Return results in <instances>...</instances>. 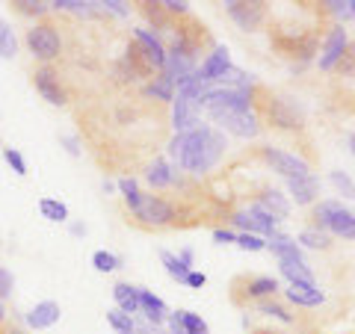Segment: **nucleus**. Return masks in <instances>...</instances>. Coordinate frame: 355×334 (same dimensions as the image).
<instances>
[{"label":"nucleus","mask_w":355,"mask_h":334,"mask_svg":"<svg viewBox=\"0 0 355 334\" xmlns=\"http://www.w3.org/2000/svg\"><path fill=\"white\" fill-rule=\"evenodd\" d=\"M225 133L219 128L202 125L190 133H181V151H178L175 169H181L193 177H205L210 169H216L219 160L225 157Z\"/></svg>","instance_id":"1"},{"label":"nucleus","mask_w":355,"mask_h":334,"mask_svg":"<svg viewBox=\"0 0 355 334\" xmlns=\"http://www.w3.org/2000/svg\"><path fill=\"white\" fill-rule=\"evenodd\" d=\"M254 113H258L261 125H270L272 130L284 133H302L305 130V109L299 101L287 95H275L266 86L258 83V95H254Z\"/></svg>","instance_id":"2"},{"label":"nucleus","mask_w":355,"mask_h":334,"mask_svg":"<svg viewBox=\"0 0 355 334\" xmlns=\"http://www.w3.org/2000/svg\"><path fill=\"white\" fill-rule=\"evenodd\" d=\"M181 219H196V213L184 202H172V198H166V195H142V204L130 213L133 225L146 228V231L184 225Z\"/></svg>","instance_id":"3"},{"label":"nucleus","mask_w":355,"mask_h":334,"mask_svg":"<svg viewBox=\"0 0 355 334\" xmlns=\"http://www.w3.org/2000/svg\"><path fill=\"white\" fill-rule=\"evenodd\" d=\"M214 39H210L207 27L202 21H196L193 15L187 18H178L175 21V30L169 33V44H166V51L172 53V57H181V60H190L198 65V57H202L205 48H214Z\"/></svg>","instance_id":"4"},{"label":"nucleus","mask_w":355,"mask_h":334,"mask_svg":"<svg viewBox=\"0 0 355 334\" xmlns=\"http://www.w3.org/2000/svg\"><path fill=\"white\" fill-rule=\"evenodd\" d=\"M24 44L33 53V60H39L42 65H51L62 57V33L53 21H36L27 33H24Z\"/></svg>","instance_id":"5"},{"label":"nucleus","mask_w":355,"mask_h":334,"mask_svg":"<svg viewBox=\"0 0 355 334\" xmlns=\"http://www.w3.org/2000/svg\"><path fill=\"white\" fill-rule=\"evenodd\" d=\"M258 157H261V163L266 166V169L275 172V175H282L284 181H287V177H302V175H311V163H308V160H302L299 154L284 151V148L261 146V148H258Z\"/></svg>","instance_id":"6"},{"label":"nucleus","mask_w":355,"mask_h":334,"mask_svg":"<svg viewBox=\"0 0 355 334\" xmlns=\"http://www.w3.org/2000/svg\"><path fill=\"white\" fill-rule=\"evenodd\" d=\"M225 12L243 33H258L270 18V6L263 0H228Z\"/></svg>","instance_id":"7"},{"label":"nucleus","mask_w":355,"mask_h":334,"mask_svg":"<svg viewBox=\"0 0 355 334\" xmlns=\"http://www.w3.org/2000/svg\"><path fill=\"white\" fill-rule=\"evenodd\" d=\"M282 293L279 278L272 275H252V278H237L234 281V302H263V299H275Z\"/></svg>","instance_id":"8"},{"label":"nucleus","mask_w":355,"mask_h":334,"mask_svg":"<svg viewBox=\"0 0 355 334\" xmlns=\"http://www.w3.org/2000/svg\"><path fill=\"white\" fill-rule=\"evenodd\" d=\"M207 118L219 125L222 133H231L237 139H254L263 128L254 109H246V113H207Z\"/></svg>","instance_id":"9"},{"label":"nucleus","mask_w":355,"mask_h":334,"mask_svg":"<svg viewBox=\"0 0 355 334\" xmlns=\"http://www.w3.org/2000/svg\"><path fill=\"white\" fill-rule=\"evenodd\" d=\"M33 86H36V92L51 107H65L69 104V92H65V86L60 80V71L53 69V65H39V69L33 71Z\"/></svg>","instance_id":"10"},{"label":"nucleus","mask_w":355,"mask_h":334,"mask_svg":"<svg viewBox=\"0 0 355 334\" xmlns=\"http://www.w3.org/2000/svg\"><path fill=\"white\" fill-rule=\"evenodd\" d=\"M349 44V33L343 24H331L326 39H323V48H320V57H317V69L320 71H335L338 60L343 57V51H347Z\"/></svg>","instance_id":"11"},{"label":"nucleus","mask_w":355,"mask_h":334,"mask_svg":"<svg viewBox=\"0 0 355 334\" xmlns=\"http://www.w3.org/2000/svg\"><path fill=\"white\" fill-rule=\"evenodd\" d=\"M130 39L139 44L142 53H146V60L154 71H163L166 69V60H169V51H166V42L157 36V33H151L148 27H133L130 30Z\"/></svg>","instance_id":"12"},{"label":"nucleus","mask_w":355,"mask_h":334,"mask_svg":"<svg viewBox=\"0 0 355 334\" xmlns=\"http://www.w3.org/2000/svg\"><path fill=\"white\" fill-rule=\"evenodd\" d=\"M196 128H202V104L196 98L175 95L172 101V130L175 133H190Z\"/></svg>","instance_id":"13"},{"label":"nucleus","mask_w":355,"mask_h":334,"mask_svg":"<svg viewBox=\"0 0 355 334\" xmlns=\"http://www.w3.org/2000/svg\"><path fill=\"white\" fill-rule=\"evenodd\" d=\"M231 65L234 62H231V53H228L225 44H214L210 53H205V60L198 62V74H202V80H207L210 86H216Z\"/></svg>","instance_id":"14"},{"label":"nucleus","mask_w":355,"mask_h":334,"mask_svg":"<svg viewBox=\"0 0 355 334\" xmlns=\"http://www.w3.org/2000/svg\"><path fill=\"white\" fill-rule=\"evenodd\" d=\"M287 193L299 207H314L320 198V177L314 172L302 177H287Z\"/></svg>","instance_id":"15"},{"label":"nucleus","mask_w":355,"mask_h":334,"mask_svg":"<svg viewBox=\"0 0 355 334\" xmlns=\"http://www.w3.org/2000/svg\"><path fill=\"white\" fill-rule=\"evenodd\" d=\"M252 202L261 210H266L275 222H284L287 216H291V202H287V198L282 195V189H275V186H261Z\"/></svg>","instance_id":"16"},{"label":"nucleus","mask_w":355,"mask_h":334,"mask_svg":"<svg viewBox=\"0 0 355 334\" xmlns=\"http://www.w3.org/2000/svg\"><path fill=\"white\" fill-rule=\"evenodd\" d=\"M139 314H142L146 322H151L154 328H160V326H166V319H169L172 310L160 296H154V290L139 287Z\"/></svg>","instance_id":"17"},{"label":"nucleus","mask_w":355,"mask_h":334,"mask_svg":"<svg viewBox=\"0 0 355 334\" xmlns=\"http://www.w3.org/2000/svg\"><path fill=\"white\" fill-rule=\"evenodd\" d=\"M175 175H178V169L175 166L166 160V157H154L148 166H146V181H148V186L151 189H157V193H163V189H169V186H175Z\"/></svg>","instance_id":"18"},{"label":"nucleus","mask_w":355,"mask_h":334,"mask_svg":"<svg viewBox=\"0 0 355 334\" xmlns=\"http://www.w3.org/2000/svg\"><path fill=\"white\" fill-rule=\"evenodd\" d=\"M284 299L296 308H320L326 302V293L317 284H287V290H282Z\"/></svg>","instance_id":"19"},{"label":"nucleus","mask_w":355,"mask_h":334,"mask_svg":"<svg viewBox=\"0 0 355 334\" xmlns=\"http://www.w3.org/2000/svg\"><path fill=\"white\" fill-rule=\"evenodd\" d=\"M60 317H62V310H60V305L53 302V299H44V302H36L30 310H27V326L30 328H36V331H42V328H51V326H57L60 322Z\"/></svg>","instance_id":"20"},{"label":"nucleus","mask_w":355,"mask_h":334,"mask_svg":"<svg viewBox=\"0 0 355 334\" xmlns=\"http://www.w3.org/2000/svg\"><path fill=\"white\" fill-rule=\"evenodd\" d=\"M266 252H272V258L275 261H305V254H302V246L293 240V237H287V234H279L275 231L270 240H266Z\"/></svg>","instance_id":"21"},{"label":"nucleus","mask_w":355,"mask_h":334,"mask_svg":"<svg viewBox=\"0 0 355 334\" xmlns=\"http://www.w3.org/2000/svg\"><path fill=\"white\" fill-rule=\"evenodd\" d=\"M139 6V12H142V18L148 21V24L154 27V33L163 39V36H169V33L175 30V18H169L166 15V9L160 6V3H151V0H142V3H137Z\"/></svg>","instance_id":"22"},{"label":"nucleus","mask_w":355,"mask_h":334,"mask_svg":"<svg viewBox=\"0 0 355 334\" xmlns=\"http://www.w3.org/2000/svg\"><path fill=\"white\" fill-rule=\"evenodd\" d=\"M113 302L121 314H139V287H133L130 281H116L113 284Z\"/></svg>","instance_id":"23"},{"label":"nucleus","mask_w":355,"mask_h":334,"mask_svg":"<svg viewBox=\"0 0 355 334\" xmlns=\"http://www.w3.org/2000/svg\"><path fill=\"white\" fill-rule=\"evenodd\" d=\"M142 98H154V101H160V104H172L175 101V83H172V77H166L163 71L157 77H151V80L142 86Z\"/></svg>","instance_id":"24"},{"label":"nucleus","mask_w":355,"mask_h":334,"mask_svg":"<svg viewBox=\"0 0 355 334\" xmlns=\"http://www.w3.org/2000/svg\"><path fill=\"white\" fill-rule=\"evenodd\" d=\"M326 234H329V237L343 240V243H355V213H352V210H347V207L338 210L335 219L329 222Z\"/></svg>","instance_id":"25"},{"label":"nucleus","mask_w":355,"mask_h":334,"mask_svg":"<svg viewBox=\"0 0 355 334\" xmlns=\"http://www.w3.org/2000/svg\"><path fill=\"white\" fill-rule=\"evenodd\" d=\"M279 272H282V278L287 284H317V278L308 270L305 261H282Z\"/></svg>","instance_id":"26"},{"label":"nucleus","mask_w":355,"mask_h":334,"mask_svg":"<svg viewBox=\"0 0 355 334\" xmlns=\"http://www.w3.org/2000/svg\"><path fill=\"white\" fill-rule=\"evenodd\" d=\"M338 210H343V202H338V198H323V202H317L314 207H311V228L326 231Z\"/></svg>","instance_id":"27"},{"label":"nucleus","mask_w":355,"mask_h":334,"mask_svg":"<svg viewBox=\"0 0 355 334\" xmlns=\"http://www.w3.org/2000/svg\"><path fill=\"white\" fill-rule=\"evenodd\" d=\"M39 213L48 222H53V225H65V222H69V204L60 202V198L44 195V198H39Z\"/></svg>","instance_id":"28"},{"label":"nucleus","mask_w":355,"mask_h":334,"mask_svg":"<svg viewBox=\"0 0 355 334\" xmlns=\"http://www.w3.org/2000/svg\"><path fill=\"white\" fill-rule=\"evenodd\" d=\"M296 243L302 249H314V252H329L331 249V237L326 231H320V228H302L299 231V237H296Z\"/></svg>","instance_id":"29"},{"label":"nucleus","mask_w":355,"mask_h":334,"mask_svg":"<svg viewBox=\"0 0 355 334\" xmlns=\"http://www.w3.org/2000/svg\"><path fill=\"white\" fill-rule=\"evenodd\" d=\"M119 193H121V202H125V207L130 210H137L139 204H142V193H139V181L137 177H130V175H125V177H119Z\"/></svg>","instance_id":"30"},{"label":"nucleus","mask_w":355,"mask_h":334,"mask_svg":"<svg viewBox=\"0 0 355 334\" xmlns=\"http://www.w3.org/2000/svg\"><path fill=\"white\" fill-rule=\"evenodd\" d=\"M254 308H258V314L279 319V322H284V326H291V322H296V317L291 314V310H287V305H284V302H279V299H263V302H254Z\"/></svg>","instance_id":"31"},{"label":"nucleus","mask_w":355,"mask_h":334,"mask_svg":"<svg viewBox=\"0 0 355 334\" xmlns=\"http://www.w3.org/2000/svg\"><path fill=\"white\" fill-rule=\"evenodd\" d=\"M160 263L166 266V272H169V278H175L178 284H184V281H187V275L193 272V266H187L181 258H178L175 252H166V249L160 252Z\"/></svg>","instance_id":"32"},{"label":"nucleus","mask_w":355,"mask_h":334,"mask_svg":"<svg viewBox=\"0 0 355 334\" xmlns=\"http://www.w3.org/2000/svg\"><path fill=\"white\" fill-rule=\"evenodd\" d=\"M15 53H18L15 30L6 18H0V60H15Z\"/></svg>","instance_id":"33"},{"label":"nucleus","mask_w":355,"mask_h":334,"mask_svg":"<svg viewBox=\"0 0 355 334\" xmlns=\"http://www.w3.org/2000/svg\"><path fill=\"white\" fill-rule=\"evenodd\" d=\"M92 266H95V272H116V270H121V258L116 252H107V249H98L95 254H92Z\"/></svg>","instance_id":"34"},{"label":"nucleus","mask_w":355,"mask_h":334,"mask_svg":"<svg viewBox=\"0 0 355 334\" xmlns=\"http://www.w3.org/2000/svg\"><path fill=\"white\" fill-rule=\"evenodd\" d=\"M12 6H15V12L27 18H39V21H44V15L51 12V3H42V0H15Z\"/></svg>","instance_id":"35"},{"label":"nucleus","mask_w":355,"mask_h":334,"mask_svg":"<svg viewBox=\"0 0 355 334\" xmlns=\"http://www.w3.org/2000/svg\"><path fill=\"white\" fill-rule=\"evenodd\" d=\"M107 322H110V328H113L116 334H133V328H137L133 317L121 314L119 308H110V310H107Z\"/></svg>","instance_id":"36"},{"label":"nucleus","mask_w":355,"mask_h":334,"mask_svg":"<svg viewBox=\"0 0 355 334\" xmlns=\"http://www.w3.org/2000/svg\"><path fill=\"white\" fill-rule=\"evenodd\" d=\"M178 314H181V322H184L187 334H210V326L196 314V310H178Z\"/></svg>","instance_id":"37"},{"label":"nucleus","mask_w":355,"mask_h":334,"mask_svg":"<svg viewBox=\"0 0 355 334\" xmlns=\"http://www.w3.org/2000/svg\"><path fill=\"white\" fill-rule=\"evenodd\" d=\"M329 181H331V186H335L343 198H355V181H352V177H349L347 172L335 169V172L329 175Z\"/></svg>","instance_id":"38"},{"label":"nucleus","mask_w":355,"mask_h":334,"mask_svg":"<svg viewBox=\"0 0 355 334\" xmlns=\"http://www.w3.org/2000/svg\"><path fill=\"white\" fill-rule=\"evenodd\" d=\"M335 71L340 74V77H355V42H349L347 44V51H343V57L338 60V65H335Z\"/></svg>","instance_id":"39"},{"label":"nucleus","mask_w":355,"mask_h":334,"mask_svg":"<svg viewBox=\"0 0 355 334\" xmlns=\"http://www.w3.org/2000/svg\"><path fill=\"white\" fill-rule=\"evenodd\" d=\"M234 246L243 252H266V237H258V234H237Z\"/></svg>","instance_id":"40"},{"label":"nucleus","mask_w":355,"mask_h":334,"mask_svg":"<svg viewBox=\"0 0 355 334\" xmlns=\"http://www.w3.org/2000/svg\"><path fill=\"white\" fill-rule=\"evenodd\" d=\"M3 160H6V166H9V169H12L18 177L27 175V160H24V154H21L18 148H3Z\"/></svg>","instance_id":"41"},{"label":"nucleus","mask_w":355,"mask_h":334,"mask_svg":"<svg viewBox=\"0 0 355 334\" xmlns=\"http://www.w3.org/2000/svg\"><path fill=\"white\" fill-rule=\"evenodd\" d=\"M160 6L166 9V15L175 18V21L190 15V3H187V0H160Z\"/></svg>","instance_id":"42"},{"label":"nucleus","mask_w":355,"mask_h":334,"mask_svg":"<svg viewBox=\"0 0 355 334\" xmlns=\"http://www.w3.org/2000/svg\"><path fill=\"white\" fill-rule=\"evenodd\" d=\"M320 6H323V12H329V15L349 21V0H326V3H320Z\"/></svg>","instance_id":"43"},{"label":"nucleus","mask_w":355,"mask_h":334,"mask_svg":"<svg viewBox=\"0 0 355 334\" xmlns=\"http://www.w3.org/2000/svg\"><path fill=\"white\" fill-rule=\"evenodd\" d=\"M98 6H101L104 15H116V18H128L130 15V6L121 3V0H101Z\"/></svg>","instance_id":"44"},{"label":"nucleus","mask_w":355,"mask_h":334,"mask_svg":"<svg viewBox=\"0 0 355 334\" xmlns=\"http://www.w3.org/2000/svg\"><path fill=\"white\" fill-rule=\"evenodd\" d=\"M12 290H15V275L6 270V266H0V299H6L12 296Z\"/></svg>","instance_id":"45"},{"label":"nucleus","mask_w":355,"mask_h":334,"mask_svg":"<svg viewBox=\"0 0 355 334\" xmlns=\"http://www.w3.org/2000/svg\"><path fill=\"white\" fill-rule=\"evenodd\" d=\"M60 146L65 148V154H69V157H80V137H74V133H62L60 137Z\"/></svg>","instance_id":"46"},{"label":"nucleus","mask_w":355,"mask_h":334,"mask_svg":"<svg viewBox=\"0 0 355 334\" xmlns=\"http://www.w3.org/2000/svg\"><path fill=\"white\" fill-rule=\"evenodd\" d=\"M214 243H216V246H231V243H237V231H231V228H214Z\"/></svg>","instance_id":"47"},{"label":"nucleus","mask_w":355,"mask_h":334,"mask_svg":"<svg viewBox=\"0 0 355 334\" xmlns=\"http://www.w3.org/2000/svg\"><path fill=\"white\" fill-rule=\"evenodd\" d=\"M166 331H169V334H187L184 322H181V314H178V310H172L169 319H166Z\"/></svg>","instance_id":"48"},{"label":"nucleus","mask_w":355,"mask_h":334,"mask_svg":"<svg viewBox=\"0 0 355 334\" xmlns=\"http://www.w3.org/2000/svg\"><path fill=\"white\" fill-rule=\"evenodd\" d=\"M187 287H190V290H202V287L207 284V275L205 272H198V270H193L190 275H187V281H184Z\"/></svg>","instance_id":"49"},{"label":"nucleus","mask_w":355,"mask_h":334,"mask_svg":"<svg viewBox=\"0 0 355 334\" xmlns=\"http://www.w3.org/2000/svg\"><path fill=\"white\" fill-rule=\"evenodd\" d=\"M133 322H137V328H133V334H154V331H157V328H154L151 322H146V319H137V317H133Z\"/></svg>","instance_id":"50"},{"label":"nucleus","mask_w":355,"mask_h":334,"mask_svg":"<svg viewBox=\"0 0 355 334\" xmlns=\"http://www.w3.org/2000/svg\"><path fill=\"white\" fill-rule=\"evenodd\" d=\"M178 258H181V261H184L187 266H193V263H196V252H193L190 246H184L181 252H178Z\"/></svg>","instance_id":"51"},{"label":"nucleus","mask_w":355,"mask_h":334,"mask_svg":"<svg viewBox=\"0 0 355 334\" xmlns=\"http://www.w3.org/2000/svg\"><path fill=\"white\" fill-rule=\"evenodd\" d=\"M86 225H83V222H71V234H74V237H86Z\"/></svg>","instance_id":"52"},{"label":"nucleus","mask_w":355,"mask_h":334,"mask_svg":"<svg viewBox=\"0 0 355 334\" xmlns=\"http://www.w3.org/2000/svg\"><path fill=\"white\" fill-rule=\"evenodd\" d=\"M101 189H104V193H113V189H119V186L110 181V177H104V181H101Z\"/></svg>","instance_id":"53"},{"label":"nucleus","mask_w":355,"mask_h":334,"mask_svg":"<svg viewBox=\"0 0 355 334\" xmlns=\"http://www.w3.org/2000/svg\"><path fill=\"white\" fill-rule=\"evenodd\" d=\"M252 334H284V331H275V328H254Z\"/></svg>","instance_id":"54"},{"label":"nucleus","mask_w":355,"mask_h":334,"mask_svg":"<svg viewBox=\"0 0 355 334\" xmlns=\"http://www.w3.org/2000/svg\"><path fill=\"white\" fill-rule=\"evenodd\" d=\"M6 319V305H3V299H0V322Z\"/></svg>","instance_id":"55"},{"label":"nucleus","mask_w":355,"mask_h":334,"mask_svg":"<svg viewBox=\"0 0 355 334\" xmlns=\"http://www.w3.org/2000/svg\"><path fill=\"white\" fill-rule=\"evenodd\" d=\"M349 18H355V0H349Z\"/></svg>","instance_id":"56"},{"label":"nucleus","mask_w":355,"mask_h":334,"mask_svg":"<svg viewBox=\"0 0 355 334\" xmlns=\"http://www.w3.org/2000/svg\"><path fill=\"white\" fill-rule=\"evenodd\" d=\"M349 151L355 154V133H352V137H349Z\"/></svg>","instance_id":"57"},{"label":"nucleus","mask_w":355,"mask_h":334,"mask_svg":"<svg viewBox=\"0 0 355 334\" xmlns=\"http://www.w3.org/2000/svg\"><path fill=\"white\" fill-rule=\"evenodd\" d=\"M154 334H169V331H160V328H157V331H154Z\"/></svg>","instance_id":"58"},{"label":"nucleus","mask_w":355,"mask_h":334,"mask_svg":"<svg viewBox=\"0 0 355 334\" xmlns=\"http://www.w3.org/2000/svg\"><path fill=\"white\" fill-rule=\"evenodd\" d=\"M12 334H24V331H12Z\"/></svg>","instance_id":"59"}]
</instances>
